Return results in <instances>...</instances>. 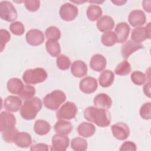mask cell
I'll return each mask as SVG.
<instances>
[{
  "label": "cell",
  "instance_id": "f546056e",
  "mask_svg": "<svg viewBox=\"0 0 151 151\" xmlns=\"http://www.w3.org/2000/svg\"><path fill=\"white\" fill-rule=\"evenodd\" d=\"M101 41L103 45L106 47H111L117 42L116 35L113 31L105 32L101 37Z\"/></svg>",
  "mask_w": 151,
  "mask_h": 151
},
{
  "label": "cell",
  "instance_id": "ba28073f",
  "mask_svg": "<svg viewBox=\"0 0 151 151\" xmlns=\"http://www.w3.org/2000/svg\"><path fill=\"white\" fill-rule=\"evenodd\" d=\"M150 23L146 27H139L134 28L131 34V40L136 42L140 43L150 38Z\"/></svg>",
  "mask_w": 151,
  "mask_h": 151
},
{
  "label": "cell",
  "instance_id": "5b68a950",
  "mask_svg": "<svg viewBox=\"0 0 151 151\" xmlns=\"http://www.w3.org/2000/svg\"><path fill=\"white\" fill-rule=\"evenodd\" d=\"M18 17L17 12L11 2L4 1L0 2V17L7 22L15 21Z\"/></svg>",
  "mask_w": 151,
  "mask_h": 151
},
{
  "label": "cell",
  "instance_id": "9c48e42d",
  "mask_svg": "<svg viewBox=\"0 0 151 151\" xmlns=\"http://www.w3.org/2000/svg\"><path fill=\"white\" fill-rule=\"evenodd\" d=\"M113 136L120 140L126 139L130 134V130L127 124L123 122H118L111 126Z\"/></svg>",
  "mask_w": 151,
  "mask_h": 151
},
{
  "label": "cell",
  "instance_id": "74e56055",
  "mask_svg": "<svg viewBox=\"0 0 151 151\" xmlns=\"http://www.w3.org/2000/svg\"><path fill=\"white\" fill-rule=\"evenodd\" d=\"M9 29L12 33L16 35H22L25 32V27L24 24L20 21H15L11 24Z\"/></svg>",
  "mask_w": 151,
  "mask_h": 151
},
{
  "label": "cell",
  "instance_id": "4dcf8cb0",
  "mask_svg": "<svg viewBox=\"0 0 151 151\" xmlns=\"http://www.w3.org/2000/svg\"><path fill=\"white\" fill-rule=\"evenodd\" d=\"M87 141L81 137L73 138L71 142V148L76 151H84L87 149Z\"/></svg>",
  "mask_w": 151,
  "mask_h": 151
},
{
  "label": "cell",
  "instance_id": "8fae6325",
  "mask_svg": "<svg viewBox=\"0 0 151 151\" xmlns=\"http://www.w3.org/2000/svg\"><path fill=\"white\" fill-rule=\"evenodd\" d=\"M16 124V119L14 114L3 111L0 114V130L4 132L7 129L15 127Z\"/></svg>",
  "mask_w": 151,
  "mask_h": 151
},
{
  "label": "cell",
  "instance_id": "3957f363",
  "mask_svg": "<svg viewBox=\"0 0 151 151\" xmlns=\"http://www.w3.org/2000/svg\"><path fill=\"white\" fill-rule=\"evenodd\" d=\"M66 100L65 93L60 90H55L47 94L43 100L45 107L50 110H56Z\"/></svg>",
  "mask_w": 151,
  "mask_h": 151
},
{
  "label": "cell",
  "instance_id": "d6a6232c",
  "mask_svg": "<svg viewBox=\"0 0 151 151\" xmlns=\"http://www.w3.org/2000/svg\"><path fill=\"white\" fill-rule=\"evenodd\" d=\"M45 35L48 40L58 41L61 37V32L57 27L51 26L45 30Z\"/></svg>",
  "mask_w": 151,
  "mask_h": 151
},
{
  "label": "cell",
  "instance_id": "44dd1931",
  "mask_svg": "<svg viewBox=\"0 0 151 151\" xmlns=\"http://www.w3.org/2000/svg\"><path fill=\"white\" fill-rule=\"evenodd\" d=\"M96 25L100 31L105 32L111 31L114 28V21L111 17L104 15L98 19Z\"/></svg>",
  "mask_w": 151,
  "mask_h": 151
},
{
  "label": "cell",
  "instance_id": "1f68e13d",
  "mask_svg": "<svg viewBox=\"0 0 151 151\" xmlns=\"http://www.w3.org/2000/svg\"><path fill=\"white\" fill-rule=\"evenodd\" d=\"M131 71V65L127 61H123L120 63L115 68L114 73L116 74L124 76L129 74Z\"/></svg>",
  "mask_w": 151,
  "mask_h": 151
},
{
  "label": "cell",
  "instance_id": "ac0fdd59",
  "mask_svg": "<svg viewBox=\"0 0 151 151\" xmlns=\"http://www.w3.org/2000/svg\"><path fill=\"white\" fill-rule=\"evenodd\" d=\"M87 64L81 60L74 61L71 66V73L73 76L81 78L87 74Z\"/></svg>",
  "mask_w": 151,
  "mask_h": 151
},
{
  "label": "cell",
  "instance_id": "7c38bea8",
  "mask_svg": "<svg viewBox=\"0 0 151 151\" xmlns=\"http://www.w3.org/2000/svg\"><path fill=\"white\" fill-rule=\"evenodd\" d=\"M97 82L95 78L87 76L83 78L79 84L80 90L86 94H91L96 91L97 88Z\"/></svg>",
  "mask_w": 151,
  "mask_h": 151
},
{
  "label": "cell",
  "instance_id": "ee69618b",
  "mask_svg": "<svg viewBox=\"0 0 151 151\" xmlns=\"http://www.w3.org/2000/svg\"><path fill=\"white\" fill-rule=\"evenodd\" d=\"M150 81H149L148 83H146L144 87H143V91L144 93L146 96H147L148 97H150Z\"/></svg>",
  "mask_w": 151,
  "mask_h": 151
},
{
  "label": "cell",
  "instance_id": "8992f818",
  "mask_svg": "<svg viewBox=\"0 0 151 151\" xmlns=\"http://www.w3.org/2000/svg\"><path fill=\"white\" fill-rule=\"evenodd\" d=\"M77 113L76 105L70 101H67L59 109L56 117L59 120H71L74 119Z\"/></svg>",
  "mask_w": 151,
  "mask_h": 151
},
{
  "label": "cell",
  "instance_id": "52a82bcc",
  "mask_svg": "<svg viewBox=\"0 0 151 151\" xmlns=\"http://www.w3.org/2000/svg\"><path fill=\"white\" fill-rule=\"evenodd\" d=\"M78 10L77 6L70 4L65 3L60 8V16L61 18L65 21H71L78 15Z\"/></svg>",
  "mask_w": 151,
  "mask_h": 151
},
{
  "label": "cell",
  "instance_id": "7a4b0ae2",
  "mask_svg": "<svg viewBox=\"0 0 151 151\" xmlns=\"http://www.w3.org/2000/svg\"><path fill=\"white\" fill-rule=\"evenodd\" d=\"M42 108V101L38 97H32L25 100L20 109V114L25 120L34 119Z\"/></svg>",
  "mask_w": 151,
  "mask_h": 151
},
{
  "label": "cell",
  "instance_id": "e0dca14e",
  "mask_svg": "<svg viewBox=\"0 0 151 151\" xmlns=\"http://www.w3.org/2000/svg\"><path fill=\"white\" fill-rule=\"evenodd\" d=\"M21 99L15 96H9L5 99L4 101V108L11 112L18 111L21 107Z\"/></svg>",
  "mask_w": 151,
  "mask_h": 151
},
{
  "label": "cell",
  "instance_id": "ab89813d",
  "mask_svg": "<svg viewBox=\"0 0 151 151\" xmlns=\"http://www.w3.org/2000/svg\"><path fill=\"white\" fill-rule=\"evenodd\" d=\"M25 8L31 12L37 11L40 6V1L38 0H26L24 1Z\"/></svg>",
  "mask_w": 151,
  "mask_h": 151
},
{
  "label": "cell",
  "instance_id": "8d00e7d4",
  "mask_svg": "<svg viewBox=\"0 0 151 151\" xmlns=\"http://www.w3.org/2000/svg\"><path fill=\"white\" fill-rule=\"evenodd\" d=\"M18 132V131L15 127L7 129L4 132H2V139L7 143H14L15 135Z\"/></svg>",
  "mask_w": 151,
  "mask_h": 151
},
{
  "label": "cell",
  "instance_id": "d590c367",
  "mask_svg": "<svg viewBox=\"0 0 151 151\" xmlns=\"http://www.w3.org/2000/svg\"><path fill=\"white\" fill-rule=\"evenodd\" d=\"M132 82L137 86L142 85L146 80V75L140 71H134L130 76Z\"/></svg>",
  "mask_w": 151,
  "mask_h": 151
},
{
  "label": "cell",
  "instance_id": "484cf974",
  "mask_svg": "<svg viewBox=\"0 0 151 151\" xmlns=\"http://www.w3.org/2000/svg\"><path fill=\"white\" fill-rule=\"evenodd\" d=\"M114 75L113 73L109 70H104L100 75L99 81L100 85L103 87H110L113 83Z\"/></svg>",
  "mask_w": 151,
  "mask_h": 151
},
{
  "label": "cell",
  "instance_id": "7402d4cb",
  "mask_svg": "<svg viewBox=\"0 0 151 151\" xmlns=\"http://www.w3.org/2000/svg\"><path fill=\"white\" fill-rule=\"evenodd\" d=\"M93 103L94 105L97 107L108 109L112 105V100L107 94L100 93L96 95L94 98Z\"/></svg>",
  "mask_w": 151,
  "mask_h": 151
},
{
  "label": "cell",
  "instance_id": "4316f807",
  "mask_svg": "<svg viewBox=\"0 0 151 151\" xmlns=\"http://www.w3.org/2000/svg\"><path fill=\"white\" fill-rule=\"evenodd\" d=\"M50 123L44 120H37L34 125V130L38 135H45L50 131Z\"/></svg>",
  "mask_w": 151,
  "mask_h": 151
},
{
  "label": "cell",
  "instance_id": "b9f144b4",
  "mask_svg": "<svg viewBox=\"0 0 151 151\" xmlns=\"http://www.w3.org/2000/svg\"><path fill=\"white\" fill-rule=\"evenodd\" d=\"M136 149H137V147L134 143L131 141H126L122 145L119 150L120 151H126V150L135 151Z\"/></svg>",
  "mask_w": 151,
  "mask_h": 151
},
{
  "label": "cell",
  "instance_id": "f35d334b",
  "mask_svg": "<svg viewBox=\"0 0 151 151\" xmlns=\"http://www.w3.org/2000/svg\"><path fill=\"white\" fill-rule=\"evenodd\" d=\"M151 109V103L147 102L144 103L140 109V116L142 118L145 120H149L151 117L150 113Z\"/></svg>",
  "mask_w": 151,
  "mask_h": 151
},
{
  "label": "cell",
  "instance_id": "7bdbcfd3",
  "mask_svg": "<svg viewBox=\"0 0 151 151\" xmlns=\"http://www.w3.org/2000/svg\"><path fill=\"white\" fill-rule=\"evenodd\" d=\"M30 150L31 151H38V150H43V151H48V146L45 143H37L32 145Z\"/></svg>",
  "mask_w": 151,
  "mask_h": 151
},
{
  "label": "cell",
  "instance_id": "cb8c5ba5",
  "mask_svg": "<svg viewBox=\"0 0 151 151\" xmlns=\"http://www.w3.org/2000/svg\"><path fill=\"white\" fill-rule=\"evenodd\" d=\"M77 132L79 135L87 138L92 136L96 132L95 126L88 122H82L77 127Z\"/></svg>",
  "mask_w": 151,
  "mask_h": 151
},
{
  "label": "cell",
  "instance_id": "ffe728a7",
  "mask_svg": "<svg viewBox=\"0 0 151 151\" xmlns=\"http://www.w3.org/2000/svg\"><path fill=\"white\" fill-rule=\"evenodd\" d=\"M15 144L22 148H26L29 147L32 143V138L29 134L24 132H18L15 137Z\"/></svg>",
  "mask_w": 151,
  "mask_h": 151
},
{
  "label": "cell",
  "instance_id": "6da1fadb",
  "mask_svg": "<svg viewBox=\"0 0 151 151\" xmlns=\"http://www.w3.org/2000/svg\"><path fill=\"white\" fill-rule=\"evenodd\" d=\"M84 118L101 127H107L111 122L110 112L105 109L94 106L87 107L84 111Z\"/></svg>",
  "mask_w": 151,
  "mask_h": 151
},
{
  "label": "cell",
  "instance_id": "30bf717a",
  "mask_svg": "<svg viewBox=\"0 0 151 151\" xmlns=\"http://www.w3.org/2000/svg\"><path fill=\"white\" fill-rule=\"evenodd\" d=\"M69 146V139L67 135L56 134L52 138V146L51 150L52 151H64Z\"/></svg>",
  "mask_w": 151,
  "mask_h": 151
},
{
  "label": "cell",
  "instance_id": "2e32d148",
  "mask_svg": "<svg viewBox=\"0 0 151 151\" xmlns=\"http://www.w3.org/2000/svg\"><path fill=\"white\" fill-rule=\"evenodd\" d=\"M143 48V46L140 43H137L132 40H129L122 46L121 54L124 59H127L132 53Z\"/></svg>",
  "mask_w": 151,
  "mask_h": 151
},
{
  "label": "cell",
  "instance_id": "e575fe53",
  "mask_svg": "<svg viewBox=\"0 0 151 151\" xmlns=\"http://www.w3.org/2000/svg\"><path fill=\"white\" fill-rule=\"evenodd\" d=\"M56 64L58 68L61 70H67L69 68L71 62L70 58L64 54L59 55L56 60Z\"/></svg>",
  "mask_w": 151,
  "mask_h": 151
},
{
  "label": "cell",
  "instance_id": "83f0119b",
  "mask_svg": "<svg viewBox=\"0 0 151 151\" xmlns=\"http://www.w3.org/2000/svg\"><path fill=\"white\" fill-rule=\"evenodd\" d=\"M45 48L47 52L53 57H58L61 51L60 45L57 41L48 40L45 42Z\"/></svg>",
  "mask_w": 151,
  "mask_h": 151
},
{
  "label": "cell",
  "instance_id": "836d02e7",
  "mask_svg": "<svg viewBox=\"0 0 151 151\" xmlns=\"http://www.w3.org/2000/svg\"><path fill=\"white\" fill-rule=\"evenodd\" d=\"M35 94V88L34 87L30 85H25L18 95L21 99L24 100H28L32 99Z\"/></svg>",
  "mask_w": 151,
  "mask_h": 151
},
{
  "label": "cell",
  "instance_id": "d6986e66",
  "mask_svg": "<svg viewBox=\"0 0 151 151\" xmlns=\"http://www.w3.org/2000/svg\"><path fill=\"white\" fill-rule=\"evenodd\" d=\"M106 65V59L103 55L96 54L91 57L90 66L92 70L96 71H101L105 69Z\"/></svg>",
  "mask_w": 151,
  "mask_h": 151
},
{
  "label": "cell",
  "instance_id": "603a6c76",
  "mask_svg": "<svg viewBox=\"0 0 151 151\" xmlns=\"http://www.w3.org/2000/svg\"><path fill=\"white\" fill-rule=\"evenodd\" d=\"M73 128L71 123L64 120H59L54 126V130L57 133L63 135L70 134L73 130Z\"/></svg>",
  "mask_w": 151,
  "mask_h": 151
},
{
  "label": "cell",
  "instance_id": "f6af8a7d",
  "mask_svg": "<svg viewBox=\"0 0 151 151\" xmlns=\"http://www.w3.org/2000/svg\"><path fill=\"white\" fill-rule=\"evenodd\" d=\"M149 1H144L143 2V6L145 9V10L148 12H150V2L149 3V4H147Z\"/></svg>",
  "mask_w": 151,
  "mask_h": 151
},
{
  "label": "cell",
  "instance_id": "4fadbf2b",
  "mask_svg": "<svg viewBox=\"0 0 151 151\" xmlns=\"http://www.w3.org/2000/svg\"><path fill=\"white\" fill-rule=\"evenodd\" d=\"M25 38L27 43L32 46L40 45L44 41V36L42 32L37 29L29 30L26 34Z\"/></svg>",
  "mask_w": 151,
  "mask_h": 151
},
{
  "label": "cell",
  "instance_id": "9a60e30c",
  "mask_svg": "<svg viewBox=\"0 0 151 151\" xmlns=\"http://www.w3.org/2000/svg\"><path fill=\"white\" fill-rule=\"evenodd\" d=\"M130 29L129 25L125 22L117 24L114 30V34L116 35L118 43H123L126 41L130 33Z\"/></svg>",
  "mask_w": 151,
  "mask_h": 151
},
{
  "label": "cell",
  "instance_id": "d4e9b609",
  "mask_svg": "<svg viewBox=\"0 0 151 151\" xmlns=\"http://www.w3.org/2000/svg\"><path fill=\"white\" fill-rule=\"evenodd\" d=\"M24 87L22 81L18 78H10L7 82V88L12 94H19L22 90Z\"/></svg>",
  "mask_w": 151,
  "mask_h": 151
},
{
  "label": "cell",
  "instance_id": "bcb514c9",
  "mask_svg": "<svg viewBox=\"0 0 151 151\" xmlns=\"http://www.w3.org/2000/svg\"><path fill=\"white\" fill-rule=\"evenodd\" d=\"M127 1H111V2L114 4L116 5H122L124 4Z\"/></svg>",
  "mask_w": 151,
  "mask_h": 151
},
{
  "label": "cell",
  "instance_id": "5bb4252c",
  "mask_svg": "<svg viewBox=\"0 0 151 151\" xmlns=\"http://www.w3.org/2000/svg\"><path fill=\"white\" fill-rule=\"evenodd\" d=\"M130 24L133 27H137L144 25L146 21L145 14L139 9L133 10L130 12L128 17Z\"/></svg>",
  "mask_w": 151,
  "mask_h": 151
},
{
  "label": "cell",
  "instance_id": "60d3db41",
  "mask_svg": "<svg viewBox=\"0 0 151 151\" xmlns=\"http://www.w3.org/2000/svg\"><path fill=\"white\" fill-rule=\"evenodd\" d=\"M0 36H1V51L2 52L4 49L6 42L10 40L11 35L7 30L1 29L0 30Z\"/></svg>",
  "mask_w": 151,
  "mask_h": 151
},
{
  "label": "cell",
  "instance_id": "277c9868",
  "mask_svg": "<svg viewBox=\"0 0 151 151\" xmlns=\"http://www.w3.org/2000/svg\"><path fill=\"white\" fill-rule=\"evenodd\" d=\"M48 77L47 73L42 68H35L26 70L22 76L24 81L27 84H35L44 81Z\"/></svg>",
  "mask_w": 151,
  "mask_h": 151
},
{
  "label": "cell",
  "instance_id": "f1b7e54d",
  "mask_svg": "<svg viewBox=\"0 0 151 151\" xmlns=\"http://www.w3.org/2000/svg\"><path fill=\"white\" fill-rule=\"evenodd\" d=\"M101 8L96 5H91L88 6L87 9V16L89 20L94 21L100 18L102 15Z\"/></svg>",
  "mask_w": 151,
  "mask_h": 151
}]
</instances>
